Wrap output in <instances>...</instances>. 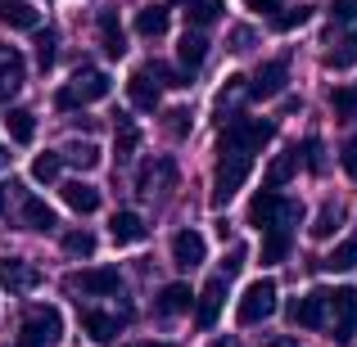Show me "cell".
<instances>
[{"label":"cell","instance_id":"d4e9b609","mask_svg":"<svg viewBox=\"0 0 357 347\" xmlns=\"http://www.w3.org/2000/svg\"><path fill=\"white\" fill-rule=\"evenodd\" d=\"M18 217H23V226L36 230V234L54 230V208H50V203H41L36 194H27V199H23V212H18Z\"/></svg>","mask_w":357,"mask_h":347},{"label":"cell","instance_id":"cb8c5ba5","mask_svg":"<svg viewBox=\"0 0 357 347\" xmlns=\"http://www.w3.org/2000/svg\"><path fill=\"white\" fill-rule=\"evenodd\" d=\"M167 23H172V9L167 5H145V9H136V32L140 36H163L167 32Z\"/></svg>","mask_w":357,"mask_h":347},{"label":"cell","instance_id":"7dc6e473","mask_svg":"<svg viewBox=\"0 0 357 347\" xmlns=\"http://www.w3.org/2000/svg\"><path fill=\"white\" fill-rule=\"evenodd\" d=\"M213 347H240V339H231V334H227V339H218Z\"/></svg>","mask_w":357,"mask_h":347},{"label":"cell","instance_id":"ab89813d","mask_svg":"<svg viewBox=\"0 0 357 347\" xmlns=\"http://www.w3.org/2000/svg\"><path fill=\"white\" fill-rule=\"evenodd\" d=\"M298 163L312 167V172H321V167H326V158H321V140H303V145H298Z\"/></svg>","mask_w":357,"mask_h":347},{"label":"cell","instance_id":"f907efd6","mask_svg":"<svg viewBox=\"0 0 357 347\" xmlns=\"http://www.w3.org/2000/svg\"><path fill=\"white\" fill-rule=\"evenodd\" d=\"M9 163V154H5V145H0V167H5Z\"/></svg>","mask_w":357,"mask_h":347},{"label":"cell","instance_id":"d590c367","mask_svg":"<svg viewBox=\"0 0 357 347\" xmlns=\"http://www.w3.org/2000/svg\"><path fill=\"white\" fill-rule=\"evenodd\" d=\"M63 252H73V257H91V252H96V234H91V230H68V234H63Z\"/></svg>","mask_w":357,"mask_h":347},{"label":"cell","instance_id":"7c38bea8","mask_svg":"<svg viewBox=\"0 0 357 347\" xmlns=\"http://www.w3.org/2000/svg\"><path fill=\"white\" fill-rule=\"evenodd\" d=\"M36 284H41V271L36 266H27V261H18V257L0 261V289H5V293H32Z\"/></svg>","mask_w":357,"mask_h":347},{"label":"cell","instance_id":"277c9868","mask_svg":"<svg viewBox=\"0 0 357 347\" xmlns=\"http://www.w3.org/2000/svg\"><path fill=\"white\" fill-rule=\"evenodd\" d=\"M271 136H276V127H271V122H262V118H236V122H227V127H222V140H218V145H231V149H240V154L253 158Z\"/></svg>","mask_w":357,"mask_h":347},{"label":"cell","instance_id":"8d00e7d4","mask_svg":"<svg viewBox=\"0 0 357 347\" xmlns=\"http://www.w3.org/2000/svg\"><path fill=\"white\" fill-rule=\"evenodd\" d=\"M307 18H312V9H285V14H271V32H294V27H303Z\"/></svg>","mask_w":357,"mask_h":347},{"label":"cell","instance_id":"d6a6232c","mask_svg":"<svg viewBox=\"0 0 357 347\" xmlns=\"http://www.w3.org/2000/svg\"><path fill=\"white\" fill-rule=\"evenodd\" d=\"M326 63H331V68H353V63H357V27L335 45L331 54H326Z\"/></svg>","mask_w":357,"mask_h":347},{"label":"cell","instance_id":"ee69618b","mask_svg":"<svg viewBox=\"0 0 357 347\" xmlns=\"http://www.w3.org/2000/svg\"><path fill=\"white\" fill-rule=\"evenodd\" d=\"M331 14H335V23H353L357 18V0H335Z\"/></svg>","mask_w":357,"mask_h":347},{"label":"cell","instance_id":"8fae6325","mask_svg":"<svg viewBox=\"0 0 357 347\" xmlns=\"http://www.w3.org/2000/svg\"><path fill=\"white\" fill-rule=\"evenodd\" d=\"M127 321H131V307H122L118 316H109V312H86V316H82V330H86V339H96V343H114Z\"/></svg>","mask_w":357,"mask_h":347},{"label":"cell","instance_id":"52a82bcc","mask_svg":"<svg viewBox=\"0 0 357 347\" xmlns=\"http://www.w3.org/2000/svg\"><path fill=\"white\" fill-rule=\"evenodd\" d=\"M289 321L303 325V330L326 325V321H331V289H312V293L294 298V302H289Z\"/></svg>","mask_w":357,"mask_h":347},{"label":"cell","instance_id":"1f68e13d","mask_svg":"<svg viewBox=\"0 0 357 347\" xmlns=\"http://www.w3.org/2000/svg\"><path fill=\"white\" fill-rule=\"evenodd\" d=\"M185 18H190V27L199 32L204 23H218V14H222V0H185Z\"/></svg>","mask_w":357,"mask_h":347},{"label":"cell","instance_id":"3957f363","mask_svg":"<svg viewBox=\"0 0 357 347\" xmlns=\"http://www.w3.org/2000/svg\"><path fill=\"white\" fill-rule=\"evenodd\" d=\"M63 339V316L54 307H27L18 321V347H50Z\"/></svg>","mask_w":357,"mask_h":347},{"label":"cell","instance_id":"5b68a950","mask_svg":"<svg viewBox=\"0 0 357 347\" xmlns=\"http://www.w3.org/2000/svg\"><path fill=\"white\" fill-rule=\"evenodd\" d=\"M357 334V289H331V339L353 343Z\"/></svg>","mask_w":357,"mask_h":347},{"label":"cell","instance_id":"c3c4849f","mask_svg":"<svg viewBox=\"0 0 357 347\" xmlns=\"http://www.w3.org/2000/svg\"><path fill=\"white\" fill-rule=\"evenodd\" d=\"M5 190H9V185H0V217H5Z\"/></svg>","mask_w":357,"mask_h":347},{"label":"cell","instance_id":"30bf717a","mask_svg":"<svg viewBox=\"0 0 357 347\" xmlns=\"http://www.w3.org/2000/svg\"><path fill=\"white\" fill-rule=\"evenodd\" d=\"M222 307H227V280H208L204 293L195 298V321H199V330H213V325L222 321Z\"/></svg>","mask_w":357,"mask_h":347},{"label":"cell","instance_id":"e0dca14e","mask_svg":"<svg viewBox=\"0 0 357 347\" xmlns=\"http://www.w3.org/2000/svg\"><path fill=\"white\" fill-rule=\"evenodd\" d=\"M280 208H285V203H280L276 190H258L249 199V226H262V230L276 226V221H280Z\"/></svg>","mask_w":357,"mask_h":347},{"label":"cell","instance_id":"ffe728a7","mask_svg":"<svg viewBox=\"0 0 357 347\" xmlns=\"http://www.w3.org/2000/svg\"><path fill=\"white\" fill-rule=\"evenodd\" d=\"M0 23L14 27V32H36V27H41V14H36L27 0H0Z\"/></svg>","mask_w":357,"mask_h":347},{"label":"cell","instance_id":"e575fe53","mask_svg":"<svg viewBox=\"0 0 357 347\" xmlns=\"http://www.w3.org/2000/svg\"><path fill=\"white\" fill-rule=\"evenodd\" d=\"M59 172H63V158H59V154H36V163H32V176H36L41 185L59 181Z\"/></svg>","mask_w":357,"mask_h":347},{"label":"cell","instance_id":"ba28073f","mask_svg":"<svg viewBox=\"0 0 357 347\" xmlns=\"http://www.w3.org/2000/svg\"><path fill=\"white\" fill-rule=\"evenodd\" d=\"M285 77H289V59H267L258 72L249 77V99H271L285 90Z\"/></svg>","mask_w":357,"mask_h":347},{"label":"cell","instance_id":"603a6c76","mask_svg":"<svg viewBox=\"0 0 357 347\" xmlns=\"http://www.w3.org/2000/svg\"><path fill=\"white\" fill-rule=\"evenodd\" d=\"M190 307H195L190 284H163L158 289V302H154L158 316H181V312H190Z\"/></svg>","mask_w":357,"mask_h":347},{"label":"cell","instance_id":"5bb4252c","mask_svg":"<svg viewBox=\"0 0 357 347\" xmlns=\"http://www.w3.org/2000/svg\"><path fill=\"white\" fill-rule=\"evenodd\" d=\"M176 185V163L172 158H149L145 167H140V190L145 194H163Z\"/></svg>","mask_w":357,"mask_h":347},{"label":"cell","instance_id":"7402d4cb","mask_svg":"<svg viewBox=\"0 0 357 347\" xmlns=\"http://www.w3.org/2000/svg\"><path fill=\"white\" fill-rule=\"evenodd\" d=\"M176 59H181V72H190V77H195V68L208 59V41H204V32H195V27H190V32L176 41Z\"/></svg>","mask_w":357,"mask_h":347},{"label":"cell","instance_id":"4fadbf2b","mask_svg":"<svg viewBox=\"0 0 357 347\" xmlns=\"http://www.w3.org/2000/svg\"><path fill=\"white\" fill-rule=\"evenodd\" d=\"M204 257H208V243H204L199 230H176L172 234V261L176 266L195 271V266H204Z\"/></svg>","mask_w":357,"mask_h":347},{"label":"cell","instance_id":"484cf974","mask_svg":"<svg viewBox=\"0 0 357 347\" xmlns=\"http://www.w3.org/2000/svg\"><path fill=\"white\" fill-rule=\"evenodd\" d=\"M109 234H114L118 243H136V239H145V221H140L131 208H122V212L109 217Z\"/></svg>","mask_w":357,"mask_h":347},{"label":"cell","instance_id":"ac0fdd59","mask_svg":"<svg viewBox=\"0 0 357 347\" xmlns=\"http://www.w3.org/2000/svg\"><path fill=\"white\" fill-rule=\"evenodd\" d=\"M18 86H23V59L9 45H0V104H9L18 95Z\"/></svg>","mask_w":357,"mask_h":347},{"label":"cell","instance_id":"bcb514c9","mask_svg":"<svg viewBox=\"0 0 357 347\" xmlns=\"http://www.w3.org/2000/svg\"><path fill=\"white\" fill-rule=\"evenodd\" d=\"M240 266H244V252H240V248H231V252H227V261H222V271H227V275H236Z\"/></svg>","mask_w":357,"mask_h":347},{"label":"cell","instance_id":"f1b7e54d","mask_svg":"<svg viewBox=\"0 0 357 347\" xmlns=\"http://www.w3.org/2000/svg\"><path fill=\"white\" fill-rule=\"evenodd\" d=\"M59 158H63L68 167H82V172H86V167H96V163H100V149L91 145V140H68Z\"/></svg>","mask_w":357,"mask_h":347},{"label":"cell","instance_id":"4316f807","mask_svg":"<svg viewBox=\"0 0 357 347\" xmlns=\"http://www.w3.org/2000/svg\"><path fill=\"white\" fill-rule=\"evenodd\" d=\"M294 172H298V149H285V154H276V158H271V167H267V190L280 194V185L294 181Z\"/></svg>","mask_w":357,"mask_h":347},{"label":"cell","instance_id":"83f0119b","mask_svg":"<svg viewBox=\"0 0 357 347\" xmlns=\"http://www.w3.org/2000/svg\"><path fill=\"white\" fill-rule=\"evenodd\" d=\"M114 127H118V140H114V149H118V158H122V163H127V158L140 149V127H136V122H131L127 113H118V118H114Z\"/></svg>","mask_w":357,"mask_h":347},{"label":"cell","instance_id":"74e56055","mask_svg":"<svg viewBox=\"0 0 357 347\" xmlns=\"http://www.w3.org/2000/svg\"><path fill=\"white\" fill-rule=\"evenodd\" d=\"M307 230H312V239H331V234L340 230V208H335V203H331V208H321V217H317Z\"/></svg>","mask_w":357,"mask_h":347},{"label":"cell","instance_id":"2e32d148","mask_svg":"<svg viewBox=\"0 0 357 347\" xmlns=\"http://www.w3.org/2000/svg\"><path fill=\"white\" fill-rule=\"evenodd\" d=\"M63 208H73L77 217H91V212L100 208V190L96 185H86V181H63Z\"/></svg>","mask_w":357,"mask_h":347},{"label":"cell","instance_id":"9c48e42d","mask_svg":"<svg viewBox=\"0 0 357 347\" xmlns=\"http://www.w3.org/2000/svg\"><path fill=\"white\" fill-rule=\"evenodd\" d=\"M73 289H77V293H91V298H114L122 289V275L114 266H91V271H77V275H73Z\"/></svg>","mask_w":357,"mask_h":347},{"label":"cell","instance_id":"7a4b0ae2","mask_svg":"<svg viewBox=\"0 0 357 347\" xmlns=\"http://www.w3.org/2000/svg\"><path fill=\"white\" fill-rule=\"evenodd\" d=\"M105 95H109V77L96 72V68H82L73 81H63V86L54 90V108H59V113H77L82 104H96V99H105Z\"/></svg>","mask_w":357,"mask_h":347},{"label":"cell","instance_id":"8992f818","mask_svg":"<svg viewBox=\"0 0 357 347\" xmlns=\"http://www.w3.org/2000/svg\"><path fill=\"white\" fill-rule=\"evenodd\" d=\"M271 312H276V284H271V280H253V284L244 289L240 307H236L240 325H258V321H267Z\"/></svg>","mask_w":357,"mask_h":347},{"label":"cell","instance_id":"681fc988","mask_svg":"<svg viewBox=\"0 0 357 347\" xmlns=\"http://www.w3.org/2000/svg\"><path fill=\"white\" fill-rule=\"evenodd\" d=\"M136 347H172V343H154V339H149V343H136Z\"/></svg>","mask_w":357,"mask_h":347},{"label":"cell","instance_id":"f546056e","mask_svg":"<svg viewBox=\"0 0 357 347\" xmlns=\"http://www.w3.org/2000/svg\"><path fill=\"white\" fill-rule=\"evenodd\" d=\"M5 131H9V140L27 145V140L36 136V118L27 113V108H9V113H5Z\"/></svg>","mask_w":357,"mask_h":347},{"label":"cell","instance_id":"b9f144b4","mask_svg":"<svg viewBox=\"0 0 357 347\" xmlns=\"http://www.w3.org/2000/svg\"><path fill=\"white\" fill-rule=\"evenodd\" d=\"M340 167H344V176H349V181H357V140H349V145L340 149Z\"/></svg>","mask_w":357,"mask_h":347},{"label":"cell","instance_id":"816d5d0a","mask_svg":"<svg viewBox=\"0 0 357 347\" xmlns=\"http://www.w3.org/2000/svg\"><path fill=\"white\" fill-rule=\"evenodd\" d=\"M271 347H289V343H271Z\"/></svg>","mask_w":357,"mask_h":347},{"label":"cell","instance_id":"836d02e7","mask_svg":"<svg viewBox=\"0 0 357 347\" xmlns=\"http://www.w3.org/2000/svg\"><path fill=\"white\" fill-rule=\"evenodd\" d=\"M190 127H195V113H190V108H172V113H163V131L172 140H185V136H190Z\"/></svg>","mask_w":357,"mask_h":347},{"label":"cell","instance_id":"6da1fadb","mask_svg":"<svg viewBox=\"0 0 357 347\" xmlns=\"http://www.w3.org/2000/svg\"><path fill=\"white\" fill-rule=\"evenodd\" d=\"M249 167H253L249 154H240V149H231V145H218V167H213V203H218V208H227L240 194Z\"/></svg>","mask_w":357,"mask_h":347},{"label":"cell","instance_id":"60d3db41","mask_svg":"<svg viewBox=\"0 0 357 347\" xmlns=\"http://www.w3.org/2000/svg\"><path fill=\"white\" fill-rule=\"evenodd\" d=\"M36 63L41 68L54 63V32H41V27H36Z\"/></svg>","mask_w":357,"mask_h":347},{"label":"cell","instance_id":"f35d334b","mask_svg":"<svg viewBox=\"0 0 357 347\" xmlns=\"http://www.w3.org/2000/svg\"><path fill=\"white\" fill-rule=\"evenodd\" d=\"M331 108H335L340 118H349L353 108H357V86H335V90H331Z\"/></svg>","mask_w":357,"mask_h":347},{"label":"cell","instance_id":"4dcf8cb0","mask_svg":"<svg viewBox=\"0 0 357 347\" xmlns=\"http://www.w3.org/2000/svg\"><path fill=\"white\" fill-rule=\"evenodd\" d=\"M326 271H335V275H344V271H353L357 266V239H344V243H335L331 252H326V261H321Z\"/></svg>","mask_w":357,"mask_h":347},{"label":"cell","instance_id":"44dd1931","mask_svg":"<svg viewBox=\"0 0 357 347\" xmlns=\"http://www.w3.org/2000/svg\"><path fill=\"white\" fill-rule=\"evenodd\" d=\"M158 86H163V81H154V72L140 68V72H131V81H127V99L136 108H158Z\"/></svg>","mask_w":357,"mask_h":347},{"label":"cell","instance_id":"f6af8a7d","mask_svg":"<svg viewBox=\"0 0 357 347\" xmlns=\"http://www.w3.org/2000/svg\"><path fill=\"white\" fill-rule=\"evenodd\" d=\"M244 9H253V14H276L280 9V0H240Z\"/></svg>","mask_w":357,"mask_h":347},{"label":"cell","instance_id":"d6986e66","mask_svg":"<svg viewBox=\"0 0 357 347\" xmlns=\"http://www.w3.org/2000/svg\"><path fill=\"white\" fill-rule=\"evenodd\" d=\"M289 248H294V234H289V226H267V239H262V248H258V257H262V266H276V261H285L289 257Z\"/></svg>","mask_w":357,"mask_h":347},{"label":"cell","instance_id":"7bdbcfd3","mask_svg":"<svg viewBox=\"0 0 357 347\" xmlns=\"http://www.w3.org/2000/svg\"><path fill=\"white\" fill-rule=\"evenodd\" d=\"M249 45H258V32L253 27H236L231 32V50H249Z\"/></svg>","mask_w":357,"mask_h":347},{"label":"cell","instance_id":"9a60e30c","mask_svg":"<svg viewBox=\"0 0 357 347\" xmlns=\"http://www.w3.org/2000/svg\"><path fill=\"white\" fill-rule=\"evenodd\" d=\"M96 32H100V45H105V54H109V59H122V54H127V36H122L118 9H100Z\"/></svg>","mask_w":357,"mask_h":347}]
</instances>
